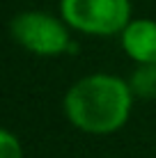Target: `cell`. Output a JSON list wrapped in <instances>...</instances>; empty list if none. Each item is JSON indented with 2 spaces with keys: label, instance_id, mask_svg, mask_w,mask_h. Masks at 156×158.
<instances>
[{
  "label": "cell",
  "instance_id": "6da1fadb",
  "mask_svg": "<svg viewBox=\"0 0 156 158\" xmlns=\"http://www.w3.org/2000/svg\"><path fill=\"white\" fill-rule=\"evenodd\" d=\"M131 87L106 73L78 80L64 96L69 122L85 133H112L122 128L131 112Z\"/></svg>",
  "mask_w": 156,
  "mask_h": 158
},
{
  "label": "cell",
  "instance_id": "3957f363",
  "mask_svg": "<svg viewBox=\"0 0 156 158\" xmlns=\"http://www.w3.org/2000/svg\"><path fill=\"white\" fill-rule=\"evenodd\" d=\"M9 30L14 41L35 55L55 57L62 53H71L76 48L71 44L67 25L46 12H21L12 19Z\"/></svg>",
  "mask_w": 156,
  "mask_h": 158
},
{
  "label": "cell",
  "instance_id": "5b68a950",
  "mask_svg": "<svg viewBox=\"0 0 156 158\" xmlns=\"http://www.w3.org/2000/svg\"><path fill=\"white\" fill-rule=\"evenodd\" d=\"M129 87H131L133 94L142 96V99L156 96V64H140L133 71Z\"/></svg>",
  "mask_w": 156,
  "mask_h": 158
},
{
  "label": "cell",
  "instance_id": "7a4b0ae2",
  "mask_svg": "<svg viewBox=\"0 0 156 158\" xmlns=\"http://www.w3.org/2000/svg\"><path fill=\"white\" fill-rule=\"evenodd\" d=\"M60 12L64 23L85 35H117L131 23L129 0H60Z\"/></svg>",
  "mask_w": 156,
  "mask_h": 158
},
{
  "label": "cell",
  "instance_id": "8992f818",
  "mask_svg": "<svg viewBox=\"0 0 156 158\" xmlns=\"http://www.w3.org/2000/svg\"><path fill=\"white\" fill-rule=\"evenodd\" d=\"M0 158H23L21 154V144L9 131L0 133Z\"/></svg>",
  "mask_w": 156,
  "mask_h": 158
},
{
  "label": "cell",
  "instance_id": "277c9868",
  "mask_svg": "<svg viewBox=\"0 0 156 158\" xmlns=\"http://www.w3.org/2000/svg\"><path fill=\"white\" fill-rule=\"evenodd\" d=\"M120 35L122 46L131 60H136L138 64H156V21H131Z\"/></svg>",
  "mask_w": 156,
  "mask_h": 158
}]
</instances>
